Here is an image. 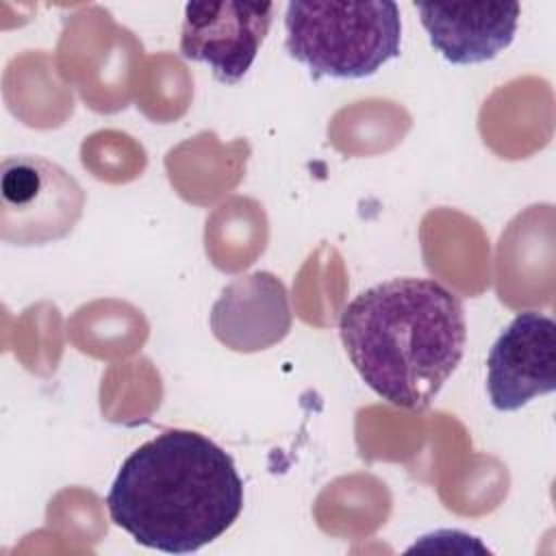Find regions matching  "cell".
Returning a JSON list of instances; mask_svg holds the SVG:
<instances>
[{
	"label": "cell",
	"mask_w": 556,
	"mask_h": 556,
	"mask_svg": "<svg viewBox=\"0 0 556 556\" xmlns=\"http://www.w3.org/2000/svg\"><path fill=\"white\" fill-rule=\"evenodd\" d=\"M345 354L384 402L424 410L456 371L467 343L465 308L432 278H391L354 295L339 317Z\"/></svg>",
	"instance_id": "1"
},
{
	"label": "cell",
	"mask_w": 556,
	"mask_h": 556,
	"mask_svg": "<svg viewBox=\"0 0 556 556\" xmlns=\"http://www.w3.org/2000/svg\"><path fill=\"white\" fill-rule=\"evenodd\" d=\"M241 508L243 480L232 456L182 428L163 430L130 452L106 493L111 521L135 543L165 554L213 543Z\"/></svg>",
	"instance_id": "2"
},
{
	"label": "cell",
	"mask_w": 556,
	"mask_h": 556,
	"mask_svg": "<svg viewBox=\"0 0 556 556\" xmlns=\"http://www.w3.org/2000/svg\"><path fill=\"white\" fill-rule=\"evenodd\" d=\"M400 7L391 0H291L285 9V50L315 80L367 78L400 56Z\"/></svg>",
	"instance_id": "3"
},
{
	"label": "cell",
	"mask_w": 556,
	"mask_h": 556,
	"mask_svg": "<svg viewBox=\"0 0 556 556\" xmlns=\"http://www.w3.org/2000/svg\"><path fill=\"white\" fill-rule=\"evenodd\" d=\"M85 208V191L59 163L7 156L0 165V239L11 245H46L67 237Z\"/></svg>",
	"instance_id": "4"
},
{
	"label": "cell",
	"mask_w": 556,
	"mask_h": 556,
	"mask_svg": "<svg viewBox=\"0 0 556 556\" xmlns=\"http://www.w3.org/2000/svg\"><path fill=\"white\" fill-rule=\"evenodd\" d=\"M274 2H187L180 54L204 63L222 85H237L252 67L274 22Z\"/></svg>",
	"instance_id": "5"
},
{
	"label": "cell",
	"mask_w": 556,
	"mask_h": 556,
	"mask_svg": "<svg viewBox=\"0 0 556 556\" xmlns=\"http://www.w3.org/2000/svg\"><path fill=\"white\" fill-rule=\"evenodd\" d=\"M556 389V324L539 311L519 313L486 356V391L495 410L513 413Z\"/></svg>",
	"instance_id": "6"
},
{
	"label": "cell",
	"mask_w": 556,
	"mask_h": 556,
	"mask_svg": "<svg viewBox=\"0 0 556 556\" xmlns=\"http://www.w3.org/2000/svg\"><path fill=\"white\" fill-rule=\"evenodd\" d=\"M211 330L222 345L243 354L280 343L291 330L285 282L271 271L237 276L211 308Z\"/></svg>",
	"instance_id": "7"
},
{
	"label": "cell",
	"mask_w": 556,
	"mask_h": 556,
	"mask_svg": "<svg viewBox=\"0 0 556 556\" xmlns=\"http://www.w3.org/2000/svg\"><path fill=\"white\" fill-rule=\"evenodd\" d=\"M430 46L454 65H476L495 59L517 33V2H452L415 4Z\"/></svg>",
	"instance_id": "8"
}]
</instances>
